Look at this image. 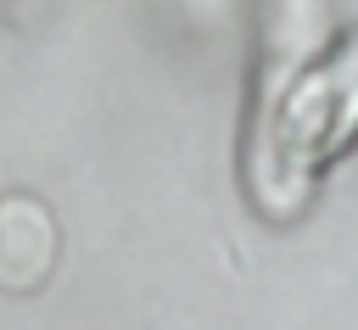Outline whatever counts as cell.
<instances>
[{"instance_id":"7a4b0ae2","label":"cell","mask_w":358,"mask_h":330,"mask_svg":"<svg viewBox=\"0 0 358 330\" xmlns=\"http://www.w3.org/2000/svg\"><path fill=\"white\" fill-rule=\"evenodd\" d=\"M50 257H56L50 213L28 196H6L0 201V285H11V291L39 285Z\"/></svg>"},{"instance_id":"6da1fadb","label":"cell","mask_w":358,"mask_h":330,"mask_svg":"<svg viewBox=\"0 0 358 330\" xmlns=\"http://www.w3.org/2000/svg\"><path fill=\"white\" fill-rule=\"evenodd\" d=\"M308 39H319V6L280 11L241 145L246 201L268 224H291L313 201L324 168L358 145V34L324 56Z\"/></svg>"}]
</instances>
